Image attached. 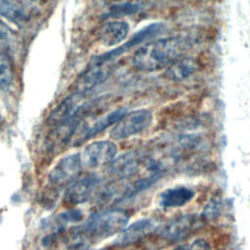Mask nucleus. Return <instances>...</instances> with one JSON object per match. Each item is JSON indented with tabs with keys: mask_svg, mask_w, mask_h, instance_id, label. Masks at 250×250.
<instances>
[{
	"mask_svg": "<svg viewBox=\"0 0 250 250\" xmlns=\"http://www.w3.org/2000/svg\"><path fill=\"white\" fill-rule=\"evenodd\" d=\"M189 46L187 39L176 36L152 40L135 52L132 62L142 71L160 70L185 57Z\"/></svg>",
	"mask_w": 250,
	"mask_h": 250,
	"instance_id": "nucleus-1",
	"label": "nucleus"
},
{
	"mask_svg": "<svg viewBox=\"0 0 250 250\" xmlns=\"http://www.w3.org/2000/svg\"><path fill=\"white\" fill-rule=\"evenodd\" d=\"M129 214L121 209H110L92 215L81 229V234L92 239H104L119 233L128 224Z\"/></svg>",
	"mask_w": 250,
	"mask_h": 250,
	"instance_id": "nucleus-2",
	"label": "nucleus"
},
{
	"mask_svg": "<svg viewBox=\"0 0 250 250\" xmlns=\"http://www.w3.org/2000/svg\"><path fill=\"white\" fill-rule=\"evenodd\" d=\"M153 119L147 109H137L126 112L112 127L109 136L113 140H124L136 136L149 127Z\"/></svg>",
	"mask_w": 250,
	"mask_h": 250,
	"instance_id": "nucleus-3",
	"label": "nucleus"
},
{
	"mask_svg": "<svg viewBox=\"0 0 250 250\" xmlns=\"http://www.w3.org/2000/svg\"><path fill=\"white\" fill-rule=\"evenodd\" d=\"M164 27H165L164 24L160 23V22L150 23V24L143 27L138 32L133 34L131 36V38L127 42L122 44L121 46H119L113 50H110L109 52H106L101 56L94 58L91 64L102 65V64H106V63L114 61L116 58L123 55L125 52L129 51L133 47L140 45L141 43L145 42L146 40H147L149 38L155 37L164 29Z\"/></svg>",
	"mask_w": 250,
	"mask_h": 250,
	"instance_id": "nucleus-4",
	"label": "nucleus"
},
{
	"mask_svg": "<svg viewBox=\"0 0 250 250\" xmlns=\"http://www.w3.org/2000/svg\"><path fill=\"white\" fill-rule=\"evenodd\" d=\"M99 184L100 178L95 174L77 176L68 184L64 191V202L67 205H77L88 201L99 187Z\"/></svg>",
	"mask_w": 250,
	"mask_h": 250,
	"instance_id": "nucleus-5",
	"label": "nucleus"
},
{
	"mask_svg": "<svg viewBox=\"0 0 250 250\" xmlns=\"http://www.w3.org/2000/svg\"><path fill=\"white\" fill-rule=\"evenodd\" d=\"M87 108L86 104H82L70 118L54 127L53 131L46 138V145L50 150L57 151L64 147L78 128Z\"/></svg>",
	"mask_w": 250,
	"mask_h": 250,
	"instance_id": "nucleus-6",
	"label": "nucleus"
},
{
	"mask_svg": "<svg viewBox=\"0 0 250 250\" xmlns=\"http://www.w3.org/2000/svg\"><path fill=\"white\" fill-rule=\"evenodd\" d=\"M117 153V146L110 141H98L88 145L81 155L82 165L88 168H99L109 164Z\"/></svg>",
	"mask_w": 250,
	"mask_h": 250,
	"instance_id": "nucleus-7",
	"label": "nucleus"
},
{
	"mask_svg": "<svg viewBox=\"0 0 250 250\" xmlns=\"http://www.w3.org/2000/svg\"><path fill=\"white\" fill-rule=\"evenodd\" d=\"M81 167V155L79 153L69 154L61 159L51 170L49 181L54 187L68 185L78 176Z\"/></svg>",
	"mask_w": 250,
	"mask_h": 250,
	"instance_id": "nucleus-8",
	"label": "nucleus"
},
{
	"mask_svg": "<svg viewBox=\"0 0 250 250\" xmlns=\"http://www.w3.org/2000/svg\"><path fill=\"white\" fill-rule=\"evenodd\" d=\"M157 228V224L151 218L140 219L128 227H125L116 237L114 244L117 246H128L136 243L146 236Z\"/></svg>",
	"mask_w": 250,
	"mask_h": 250,
	"instance_id": "nucleus-9",
	"label": "nucleus"
},
{
	"mask_svg": "<svg viewBox=\"0 0 250 250\" xmlns=\"http://www.w3.org/2000/svg\"><path fill=\"white\" fill-rule=\"evenodd\" d=\"M111 67L106 64H91L89 67L78 76L73 84V90L76 94H85L97 85L104 81L111 72Z\"/></svg>",
	"mask_w": 250,
	"mask_h": 250,
	"instance_id": "nucleus-10",
	"label": "nucleus"
},
{
	"mask_svg": "<svg viewBox=\"0 0 250 250\" xmlns=\"http://www.w3.org/2000/svg\"><path fill=\"white\" fill-rule=\"evenodd\" d=\"M200 220L195 215H185L170 222L163 228L161 235L169 241H178L193 232L199 226Z\"/></svg>",
	"mask_w": 250,
	"mask_h": 250,
	"instance_id": "nucleus-11",
	"label": "nucleus"
},
{
	"mask_svg": "<svg viewBox=\"0 0 250 250\" xmlns=\"http://www.w3.org/2000/svg\"><path fill=\"white\" fill-rule=\"evenodd\" d=\"M141 165V155L135 151H130L115 157L109 163L108 172L116 178L125 179L135 175Z\"/></svg>",
	"mask_w": 250,
	"mask_h": 250,
	"instance_id": "nucleus-12",
	"label": "nucleus"
},
{
	"mask_svg": "<svg viewBox=\"0 0 250 250\" xmlns=\"http://www.w3.org/2000/svg\"><path fill=\"white\" fill-rule=\"evenodd\" d=\"M130 26L124 21H111L104 23L98 31L99 41L106 47L121 43L128 35Z\"/></svg>",
	"mask_w": 250,
	"mask_h": 250,
	"instance_id": "nucleus-13",
	"label": "nucleus"
},
{
	"mask_svg": "<svg viewBox=\"0 0 250 250\" xmlns=\"http://www.w3.org/2000/svg\"><path fill=\"white\" fill-rule=\"evenodd\" d=\"M82 97L83 95L74 93L62 101L50 113L48 124L55 127L70 118L82 106Z\"/></svg>",
	"mask_w": 250,
	"mask_h": 250,
	"instance_id": "nucleus-14",
	"label": "nucleus"
},
{
	"mask_svg": "<svg viewBox=\"0 0 250 250\" xmlns=\"http://www.w3.org/2000/svg\"><path fill=\"white\" fill-rule=\"evenodd\" d=\"M194 197V191L187 187H175L164 190L159 196V204L165 208L182 207Z\"/></svg>",
	"mask_w": 250,
	"mask_h": 250,
	"instance_id": "nucleus-15",
	"label": "nucleus"
},
{
	"mask_svg": "<svg viewBox=\"0 0 250 250\" xmlns=\"http://www.w3.org/2000/svg\"><path fill=\"white\" fill-rule=\"evenodd\" d=\"M196 69L197 63L193 59L183 57L169 65L166 68L164 75L167 79L173 81H181L192 75Z\"/></svg>",
	"mask_w": 250,
	"mask_h": 250,
	"instance_id": "nucleus-16",
	"label": "nucleus"
},
{
	"mask_svg": "<svg viewBox=\"0 0 250 250\" xmlns=\"http://www.w3.org/2000/svg\"><path fill=\"white\" fill-rule=\"evenodd\" d=\"M127 112V110L122 107V108H118L115 109L114 111H111L110 113L106 114L104 117L101 118L100 120H98L97 122H95L85 133L83 136V140H88L91 139L93 137H95L96 135H98L99 133L103 132L104 130H105L107 127H109L110 125L115 124L125 113Z\"/></svg>",
	"mask_w": 250,
	"mask_h": 250,
	"instance_id": "nucleus-17",
	"label": "nucleus"
},
{
	"mask_svg": "<svg viewBox=\"0 0 250 250\" xmlns=\"http://www.w3.org/2000/svg\"><path fill=\"white\" fill-rule=\"evenodd\" d=\"M14 82V67L10 57L0 52V88L8 91Z\"/></svg>",
	"mask_w": 250,
	"mask_h": 250,
	"instance_id": "nucleus-18",
	"label": "nucleus"
},
{
	"mask_svg": "<svg viewBox=\"0 0 250 250\" xmlns=\"http://www.w3.org/2000/svg\"><path fill=\"white\" fill-rule=\"evenodd\" d=\"M0 15L17 23L25 19L22 11L12 0H0Z\"/></svg>",
	"mask_w": 250,
	"mask_h": 250,
	"instance_id": "nucleus-19",
	"label": "nucleus"
},
{
	"mask_svg": "<svg viewBox=\"0 0 250 250\" xmlns=\"http://www.w3.org/2000/svg\"><path fill=\"white\" fill-rule=\"evenodd\" d=\"M139 10H140L139 4L131 3V2L119 3L109 8L105 18H119V17L128 16V15H133L137 13Z\"/></svg>",
	"mask_w": 250,
	"mask_h": 250,
	"instance_id": "nucleus-20",
	"label": "nucleus"
},
{
	"mask_svg": "<svg viewBox=\"0 0 250 250\" xmlns=\"http://www.w3.org/2000/svg\"><path fill=\"white\" fill-rule=\"evenodd\" d=\"M172 250H210V245L207 240L197 238L191 242L180 244Z\"/></svg>",
	"mask_w": 250,
	"mask_h": 250,
	"instance_id": "nucleus-21",
	"label": "nucleus"
},
{
	"mask_svg": "<svg viewBox=\"0 0 250 250\" xmlns=\"http://www.w3.org/2000/svg\"><path fill=\"white\" fill-rule=\"evenodd\" d=\"M83 218V213L78 209L67 210L66 212L62 213L59 216V219L62 223H74L78 222Z\"/></svg>",
	"mask_w": 250,
	"mask_h": 250,
	"instance_id": "nucleus-22",
	"label": "nucleus"
},
{
	"mask_svg": "<svg viewBox=\"0 0 250 250\" xmlns=\"http://www.w3.org/2000/svg\"><path fill=\"white\" fill-rule=\"evenodd\" d=\"M33 1H39V0H33Z\"/></svg>",
	"mask_w": 250,
	"mask_h": 250,
	"instance_id": "nucleus-23",
	"label": "nucleus"
}]
</instances>
